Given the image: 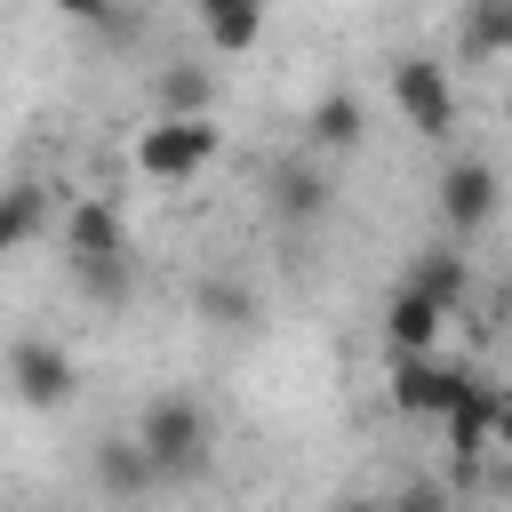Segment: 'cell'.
Returning <instances> with one entry per match:
<instances>
[{"mask_svg": "<svg viewBox=\"0 0 512 512\" xmlns=\"http://www.w3.org/2000/svg\"><path fill=\"white\" fill-rule=\"evenodd\" d=\"M136 440H144V456H152L160 480H200L208 456H216V424H208V408L192 392H160L136 416Z\"/></svg>", "mask_w": 512, "mask_h": 512, "instance_id": "cell-1", "label": "cell"}, {"mask_svg": "<svg viewBox=\"0 0 512 512\" xmlns=\"http://www.w3.org/2000/svg\"><path fill=\"white\" fill-rule=\"evenodd\" d=\"M392 408H408V416H448L480 376L464 368V360H448V352H392Z\"/></svg>", "mask_w": 512, "mask_h": 512, "instance_id": "cell-2", "label": "cell"}, {"mask_svg": "<svg viewBox=\"0 0 512 512\" xmlns=\"http://www.w3.org/2000/svg\"><path fill=\"white\" fill-rule=\"evenodd\" d=\"M392 104H400V120L424 144H448L456 136V88H448V72L432 56H400L392 64Z\"/></svg>", "mask_w": 512, "mask_h": 512, "instance_id": "cell-3", "label": "cell"}, {"mask_svg": "<svg viewBox=\"0 0 512 512\" xmlns=\"http://www.w3.org/2000/svg\"><path fill=\"white\" fill-rule=\"evenodd\" d=\"M216 160V120H152L144 136H136V168L152 176V184H184V176H200Z\"/></svg>", "mask_w": 512, "mask_h": 512, "instance_id": "cell-4", "label": "cell"}, {"mask_svg": "<svg viewBox=\"0 0 512 512\" xmlns=\"http://www.w3.org/2000/svg\"><path fill=\"white\" fill-rule=\"evenodd\" d=\"M8 392H16L24 408H72L80 368H72L64 344H48V336H16V344H8Z\"/></svg>", "mask_w": 512, "mask_h": 512, "instance_id": "cell-5", "label": "cell"}, {"mask_svg": "<svg viewBox=\"0 0 512 512\" xmlns=\"http://www.w3.org/2000/svg\"><path fill=\"white\" fill-rule=\"evenodd\" d=\"M496 200H504V184H496V168H488V160H472V152H464V160H448V168H440V184H432V208H440V224H448L456 240H464V232H480V224L496 216Z\"/></svg>", "mask_w": 512, "mask_h": 512, "instance_id": "cell-6", "label": "cell"}, {"mask_svg": "<svg viewBox=\"0 0 512 512\" xmlns=\"http://www.w3.org/2000/svg\"><path fill=\"white\" fill-rule=\"evenodd\" d=\"M104 256H136L120 208L112 200H72L64 208V264H104Z\"/></svg>", "mask_w": 512, "mask_h": 512, "instance_id": "cell-7", "label": "cell"}, {"mask_svg": "<svg viewBox=\"0 0 512 512\" xmlns=\"http://www.w3.org/2000/svg\"><path fill=\"white\" fill-rule=\"evenodd\" d=\"M440 328H448V312L432 296H416L408 280L384 296V344L392 352H440Z\"/></svg>", "mask_w": 512, "mask_h": 512, "instance_id": "cell-8", "label": "cell"}, {"mask_svg": "<svg viewBox=\"0 0 512 512\" xmlns=\"http://www.w3.org/2000/svg\"><path fill=\"white\" fill-rule=\"evenodd\" d=\"M192 320L240 336V328H256V288L232 280V272H200V280H192Z\"/></svg>", "mask_w": 512, "mask_h": 512, "instance_id": "cell-9", "label": "cell"}, {"mask_svg": "<svg viewBox=\"0 0 512 512\" xmlns=\"http://www.w3.org/2000/svg\"><path fill=\"white\" fill-rule=\"evenodd\" d=\"M440 424H448L456 472H480V456H488V440H496V392H488V384H472V392H464V400H456Z\"/></svg>", "mask_w": 512, "mask_h": 512, "instance_id": "cell-10", "label": "cell"}, {"mask_svg": "<svg viewBox=\"0 0 512 512\" xmlns=\"http://www.w3.org/2000/svg\"><path fill=\"white\" fill-rule=\"evenodd\" d=\"M96 488H104V496H144V488H160V472H152V456H144L136 432H104V440H96Z\"/></svg>", "mask_w": 512, "mask_h": 512, "instance_id": "cell-11", "label": "cell"}, {"mask_svg": "<svg viewBox=\"0 0 512 512\" xmlns=\"http://www.w3.org/2000/svg\"><path fill=\"white\" fill-rule=\"evenodd\" d=\"M360 128H368V112H360V96H352V88H328V96L304 112V136H312L320 152H352V144H360Z\"/></svg>", "mask_w": 512, "mask_h": 512, "instance_id": "cell-12", "label": "cell"}, {"mask_svg": "<svg viewBox=\"0 0 512 512\" xmlns=\"http://www.w3.org/2000/svg\"><path fill=\"white\" fill-rule=\"evenodd\" d=\"M408 288H416V296H432L440 312H456V304L472 296V264H464L456 248H424V256L408 264Z\"/></svg>", "mask_w": 512, "mask_h": 512, "instance_id": "cell-13", "label": "cell"}, {"mask_svg": "<svg viewBox=\"0 0 512 512\" xmlns=\"http://www.w3.org/2000/svg\"><path fill=\"white\" fill-rule=\"evenodd\" d=\"M272 208H280L288 224H320V216H328V176L304 168V160L280 168V176H272Z\"/></svg>", "mask_w": 512, "mask_h": 512, "instance_id": "cell-14", "label": "cell"}, {"mask_svg": "<svg viewBox=\"0 0 512 512\" xmlns=\"http://www.w3.org/2000/svg\"><path fill=\"white\" fill-rule=\"evenodd\" d=\"M208 96H216V80L200 64H168L160 72V112L168 120H208Z\"/></svg>", "mask_w": 512, "mask_h": 512, "instance_id": "cell-15", "label": "cell"}, {"mask_svg": "<svg viewBox=\"0 0 512 512\" xmlns=\"http://www.w3.org/2000/svg\"><path fill=\"white\" fill-rule=\"evenodd\" d=\"M464 56H512V0H472V16H464Z\"/></svg>", "mask_w": 512, "mask_h": 512, "instance_id": "cell-16", "label": "cell"}, {"mask_svg": "<svg viewBox=\"0 0 512 512\" xmlns=\"http://www.w3.org/2000/svg\"><path fill=\"white\" fill-rule=\"evenodd\" d=\"M40 232V184H8L0 192V256H16Z\"/></svg>", "mask_w": 512, "mask_h": 512, "instance_id": "cell-17", "label": "cell"}, {"mask_svg": "<svg viewBox=\"0 0 512 512\" xmlns=\"http://www.w3.org/2000/svg\"><path fill=\"white\" fill-rule=\"evenodd\" d=\"M72 280L96 296V304H128L136 296V256H104V264H72Z\"/></svg>", "mask_w": 512, "mask_h": 512, "instance_id": "cell-18", "label": "cell"}, {"mask_svg": "<svg viewBox=\"0 0 512 512\" xmlns=\"http://www.w3.org/2000/svg\"><path fill=\"white\" fill-rule=\"evenodd\" d=\"M256 40H264V8H240V16L208 24V48H216V56H248Z\"/></svg>", "mask_w": 512, "mask_h": 512, "instance_id": "cell-19", "label": "cell"}, {"mask_svg": "<svg viewBox=\"0 0 512 512\" xmlns=\"http://www.w3.org/2000/svg\"><path fill=\"white\" fill-rule=\"evenodd\" d=\"M72 24H112V0H56Z\"/></svg>", "mask_w": 512, "mask_h": 512, "instance_id": "cell-20", "label": "cell"}, {"mask_svg": "<svg viewBox=\"0 0 512 512\" xmlns=\"http://www.w3.org/2000/svg\"><path fill=\"white\" fill-rule=\"evenodd\" d=\"M240 8H264V0H192L200 24H224V16H240Z\"/></svg>", "mask_w": 512, "mask_h": 512, "instance_id": "cell-21", "label": "cell"}, {"mask_svg": "<svg viewBox=\"0 0 512 512\" xmlns=\"http://www.w3.org/2000/svg\"><path fill=\"white\" fill-rule=\"evenodd\" d=\"M392 512H440V496H432V488H416V496H400Z\"/></svg>", "mask_w": 512, "mask_h": 512, "instance_id": "cell-22", "label": "cell"}, {"mask_svg": "<svg viewBox=\"0 0 512 512\" xmlns=\"http://www.w3.org/2000/svg\"><path fill=\"white\" fill-rule=\"evenodd\" d=\"M496 448H512V400H496Z\"/></svg>", "mask_w": 512, "mask_h": 512, "instance_id": "cell-23", "label": "cell"}, {"mask_svg": "<svg viewBox=\"0 0 512 512\" xmlns=\"http://www.w3.org/2000/svg\"><path fill=\"white\" fill-rule=\"evenodd\" d=\"M336 512H384V504H336Z\"/></svg>", "mask_w": 512, "mask_h": 512, "instance_id": "cell-24", "label": "cell"}, {"mask_svg": "<svg viewBox=\"0 0 512 512\" xmlns=\"http://www.w3.org/2000/svg\"><path fill=\"white\" fill-rule=\"evenodd\" d=\"M504 128H512V88H504Z\"/></svg>", "mask_w": 512, "mask_h": 512, "instance_id": "cell-25", "label": "cell"}]
</instances>
